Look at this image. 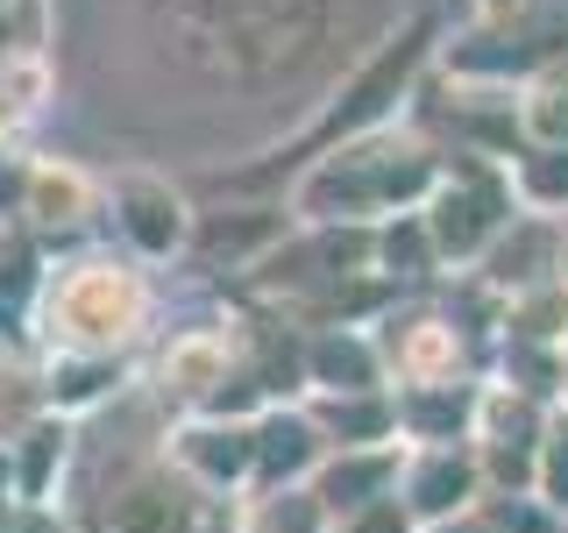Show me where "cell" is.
<instances>
[{"label": "cell", "instance_id": "cell-1", "mask_svg": "<svg viewBox=\"0 0 568 533\" xmlns=\"http://www.w3.org/2000/svg\"><path fill=\"white\" fill-rule=\"evenodd\" d=\"M121 526H129V533H178V526H185V520H178V505H171V497H156V491H142V497H135V505H129V512H121Z\"/></svg>", "mask_w": 568, "mask_h": 533}]
</instances>
